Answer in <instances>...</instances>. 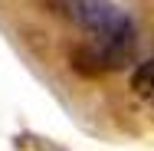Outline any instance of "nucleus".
Returning <instances> with one entry per match:
<instances>
[{
	"instance_id": "f257e3e1",
	"label": "nucleus",
	"mask_w": 154,
	"mask_h": 151,
	"mask_svg": "<svg viewBox=\"0 0 154 151\" xmlns=\"http://www.w3.org/2000/svg\"><path fill=\"white\" fill-rule=\"evenodd\" d=\"M131 92L141 99V102H148L154 105V59H144L134 66V72H131Z\"/></svg>"
}]
</instances>
